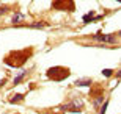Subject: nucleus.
Instances as JSON below:
<instances>
[{
    "label": "nucleus",
    "mask_w": 121,
    "mask_h": 114,
    "mask_svg": "<svg viewBox=\"0 0 121 114\" xmlns=\"http://www.w3.org/2000/svg\"><path fill=\"white\" fill-rule=\"evenodd\" d=\"M47 24L46 22H35V24H30L28 28H35V30H41V28H46Z\"/></svg>",
    "instance_id": "nucleus-12"
},
{
    "label": "nucleus",
    "mask_w": 121,
    "mask_h": 114,
    "mask_svg": "<svg viewBox=\"0 0 121 114\" xmlns=\"http://www.w3.org/2000/svg\"><path fill=\"white\" fill-rule=\"evenodd\" d=\"M82 108H83V102L80 98H74L72 102L66 103V105H60L58 110H63V111H69V113H80Z\"/></svg>",
    "instance_id": "nucleus-4"
},
{
    "label": "nucleus",
    "mask_w": 121,
    "mask_h": 114,
    "mask_svg": "<svg viewBox=\"0 0 121 114\" xmlns=\"http://www.w3.org/2000/svg\"><path fill=\"white\" fill-rule=\"evenodd\" d=\"M5 83H6V78H3V80H0V88H2V86H3Z\"/></svg>",
    "instance_id": "nucleus-16"
},
{
    "label": "nucleus",
    "mask_w": 121,
    "mask_h": 114,
    "mask_svg": "<svg viewBox=\"0 0 121 114\" xmlns=\"http://www.w3.org/2000/svg\"><path fill=\"white\" fill-rule=\"evenodd\" d=\"M28 74V70H21V74H17V77L13 80V83L14 84H19L21 81H24V78H25V75Z\"/></svg>",
    "instance_id": "nucleus-9"
},
{
    "label": "nucleus",
    "mask_w": 121,
    "mask_h": 114,
    "mask_svg": "<svg viewBox=\"0 0 121 114\" xmlns=\"http://www.w3.org/2000/svg\"><path fill=\"white\" fill-rule=\"evenodd\" d=\"M102 75H105V77H110V75H113V70H110V69H104V70H102Z\"/></svg>",
    "instance_id": "nucleus-14"
},
{
    "label": "nucleus",
    "mask_w": 121,
    "mask_h": 114,
    "mask_svg": "<svg viewBox=\"0 0 121 114\" xmlns=\"http://www.w3.org/2000/svg\"><path fill=\"white\" fill-rule=\"evenodd\" d=\"M91 81L90 78H80V80H77L76 81V86H91Z\"/></svg>",
    "instance_id": "nucleus-10"
},
{
    "label": "nucleus",
    "mask_w": 121,
    "mask_h": 114,
    "mask_svg": "<svg viewBox=\"0 0 121 114\" xmlns=\"http://www.w3.org/2000/svg\"><path fill=\"white\" fill-rule=\"evenodd\" d=\"M117 78H118V80H121V70H120V72L117 74Z\"/></svg>",
    "instance_id": "nucleus-17"
},
{
    "label": "nucleus",
    "mask_w": 121,
    "mask_h": 114,
    "mask_svg": "<svg viewBox=\"0 0 121 114\" xmlns=\"http://www.w3.org/2000/svg\"><path fill=\"white\" fill-rule=\"evenodd\" d=\"M107 106H108V100L104 102V105L101 106V110H99V114H105V111H107Z\"/></svg>",
    "instance_id": "nucleus-13"
},
{
    "label": "nucleus",
    "mask_w": 121,
    "mask_h": 114,
    "mask_svg": "<svg viewBox=\"0 0 121 114\" xmlns=\"http://www.w3.org/2000/svg\"><path fill=\"white\" fill-rule=\"evenodd\" d=\"M118 2H121V0H118Z\"/></svg>",
    "instance_id": "nucleus-19"
},
{
    "label": "nucleus",
    "mask_w": 121,
    "mask_h": 114,
    "mask_svg": "<svg viewBox=\"0 0 121 114\" xmlns=\"http://www.w3.org/2000/svg\"><path fill=\"white\" fill-rule=\"evenodd\" d=\"M31 55H33V47H28L25 50H11L8 55H5L3 63L9 67H22Z\"/></svg>",
    "instance_id": "nucleus-1"
},
{
    "label": "nucleus",
    "mask_w": 121,
    "mask_h": 114,
    "mask_svg": "<svg viewBox=\"0 0 121 114\" xmlns=\"http://www.w3.org/2000/svg\"><path fill=\"white\" fill-rule=\"evenodd\" d=\"M46 75L52 81H63L65 78H68L71 75V70L68 69V67H63V66H54V67H50V69H47Z\"/></svg>",
    "instance_id": "nucleus-2"
},
{
    "label": "nucleus",
    "mask_w": 121,
    "mask_h": 114,
    "mask_svg": "<svg viewBox=\"0 0 121 114\" xmlns=\"http://www.w3.org/2000/svg\"><path fill=\"white\" fill-rule=\"evenodd\" d=\"M22 100H24V94H14L9 98V103H21Z\"/></svg>",
    "instance_id": "nucleus-11"
},
{
    "label": "nucleus",
    "mask_w": 121,
    "mask_h": 114,
    "mask_svg": "<svg viewBox=\"0 0 121 114\" xmlns=\"http://www.w3.org/2000/svg\"><path fill=\"white\" fill-rule=\"evenodd\" d=\"M6 11H8V8H6V6H0V14L6 13Z\"/></svg>",
    "instance_id": "nucleus-15"
},
{
    "label": "nucleus",
    "mask_w": 121,
    "mask_h": 114,
    "mask_svg": "<svg viewBox=\"0 0 121 114\" xmlns=\"http://www.w3.org/2000/svg\"><path fill=\"white\" fill-rule=\"evenodd\" d=\"M25 19V14H22V13H14L13 14V17H11V24L13 25H17V24H21Z\"/></svg>",
    "instance_id": "nucleus-7"
},
{
    "label": "nucleus",
    "mask_w": 121,
    "mask_h": 114,
    "mask_svg": "<svg viewBox=\"0 0 121 114\" xmlns=\"http://www.w3.org/2000/svg\"><path fill=\"white\" fill-rule=\"evenodd\" d=\"M50 6H52V9L66 11V13H72V11L76 9V3H74V0H54Z\"/></svg>",
    "instance_id": "nucleus-3"
},
{
    "label": "nucleus",
    "mask_w": 121,
    "mask_h": 114,
    "mask_svg": "<svg viewBox=\"0 0 121 114\" xmlns=\"http://www.w3.org/2000/svg\"><path fill=\"white\" fill-rule=\"evenodd\" d=\"M94 11H90V13H86L83 17H82V22L83 24H90V22H96V20H101L104 17V14H99V16H94Z\"/></svg>",
    "instance_id": "nucleus-6"
},
{
    "label": "nucleus",
    "mask_w": 121,
    "mask_h": 114,
    "mask_svg": "<svg viewBox=\"0 0 121 114\" xmlns=\"http://www.w3.org/2000/svg\"><path fill=\"white\" fill-rule=\"evenodd\" d=\"M104 97L102 95H98V97H94V100H93V106L96 108V110H101V106L104 105Z\"/></svg>",
    "instance_id": "nucleus-8"
},
{
    "label": "nucleus",
    "mask_w": 121,
    "mask_h": 114,
    "mask_svg": "<svg viewBox=\"0 0 121 114\" xmlns=\"http://www.w3.org/2000/svg\"><path fill=\"white\" fill-rule=\"evenodd\" d=\"M93 39L99 41V42H105V44H117V41H118L115 35H102L101 31L93 35Z\"/></svg>",
    "instance_id": "nucleus-5"
},
{
    "label": "nucleus",
    "mask_w": 121,
    "mask_h": 114,
    "mask_svg": "<svg viewBox=\"0 0 121 114\" xmlns=\"http://www.w3.org/2000/svg\"><path fill=\"white\" fill-rule=\"evenodd\" d=\"M118 35H120V36H121V31H120V33H118Z\"/></svg>",
    "instance_id": "nucleus-18"
}]
</instances>
